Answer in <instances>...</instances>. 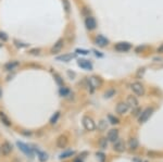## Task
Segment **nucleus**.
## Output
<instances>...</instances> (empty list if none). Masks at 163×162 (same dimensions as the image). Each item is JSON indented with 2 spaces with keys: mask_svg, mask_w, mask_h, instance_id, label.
<instances>
[{
  "mask_svg": "<svg viewBox=\"0 0 163 162\" xmlns=\"http://www.w3.org/2000/svg\"><path fill=\"white\" fill-rule=\"evenodd\" d=\"M83 125H84L85 130L89 131V132L96 130L95 122H94V120H92L91 118H89V116H84V118H83Z\"/></svg>",
  "mask_w": 163,
  "mask_h": 162,
  "instance_id": "obj_1",
  "label": "nucleus"
},
{
  "mask_svg": "<svg viewBox=\"0 0 163 162\" xmlns=\"http://www.w3.org/2000/svg\"><path fill=\"white\" fill-rule=\"evenodd\" d=\"M152 113H153V109L152 108H147L146 110H144L140 113V116H139V123L142 124V123L147 122V120L152 115Z\"/></svg>",
  "mask_w": 163,
  "mask_h": 162,
  "instance_id": "obj_2",
  "label": "nucleus"
},
{
  "mask_svg": "<svg viewBox=\"0 0 163 162\" xmlns=\"http://www.w3.org/2000/svg\"><path fill=\"white\" fill-rule=\"evenodd\" d=\"M16 145H18V147L20 148V150H21V151H23L25 154H26V156H28V157L33 158V156H34V154H33V150L30 148V147L27 146L26 144L21 143V141H18V143H16Z\"/></svg>",
  "mask_w": 163,
  "mask_h": 162,
  "instance_id": "obj_3",
  "label": "nucleus"
},
{
  "mask_svg": "<svg viewBox=\"0 0 163 162\" xmlns=\"http://www.w3.org/2000/svg\"><path fill=\"white\" fill-rule=\"evenodd\" d=\"M130 88H132V90H133L136 95H138V96H142V95L145 94L144 86H142L140 83H138V82L132 84V85H130Z\"/></svg>",
  "mask_w": 163,
  "mask_h": 162,
  "instance_id": "obj_4",
  "label": "nucleus"
},
{
  "mask_svg": "<svg viewBox=\"0 0 163 162\" xmlns=\"http://www.w3.org/2000/svg\"><path fill=\"white\" fill-rule=\"evenodd\" d=\"M0 151L2 152L3 156H8L11 151H12V145L9 141H5L2 144V146L0 148Z\"/></svg>",
  "mask_w": 163,
  "mask_h": 162,
  "instance_id": "obj_5",
  "label": "nucleus"
},
{
  "mask_svg": "<svg viewBox=\"0 0 163 162\" xmlns=\"http://www.w3.org/2000/svg\"><path fill=\"white\" fill-rule=\"evenodd\" d=\"M132 48V46H130L129 43H119L115 45V49H117V51H128L129 49Z\"/></svg>",
  "mask_w": 163,
  "mask_h": 162,
  "instance_id": "obj_6",
  "label": "nucleus"
},
{
  "mask_svg": "<svg viewBox=\"0 0 163 162\" xmlns=\"http://www.w3.org/2000/svg\"><path fill=\"white\" fill-rule=\"evenodd\" d=\"M113 149L115 150V151H117V152H123L125 150V144H124V141H121V139H117V141H114Z\"/></svg>",
  "mask_w": 163,
  "mask_h": 162,
  "instance_id": "obj_7",
  "label": "nucleus"
},
{
  "mask_svg": "<svg viewBox=\"0 0 163 162\" xmlns=\"http://www.w3.org/2000/svg\"><path fill=\"white\" fill-rule=\"evenodd\" d=\"M57 147H59V148H65L66 147V145H68V137L64 135H61L58 137L57 139Z\"/></svg>",
  "mask_w": 163,
  "mask_h": 162,
  "instance_id": "obj_8",
  "label": "nucleus"
},
{
  "mask_svg": "<svg viewBox=\"0 0 163 162\" xmlns=\"http://www.w3.org/2000/svg\"><path fill=\"white\" fill-rule=\"evenodd\" d=\"M128 108H129V107H128L127 103L120 102L119 105H117V112L119 114H124V113H126V112H127Z\"/></svg>",
  "mask_w": 163,
  "mask_h": 162,
  "instance_id": "obj_9",
  "label": "nucleus"
},
{
  "mask_svg": "<svg viewBox=\"0 0 163 162\" xmlns=\"http://www.w3.org/2000/svg\"><path fill=\"white\" fill-rule=\"evenodd\" d=\"M88 83H89V86L91 87V92H92L94 89L97 88V87L100 85L101 82L99 81L98 77H94V76H92V77H89V79H88Z\"/></svg>",
  "mask_w": 163,
  "mask_h": 162,
  "instance_id": "obj_10",
  "label": "nucleus"
},
{
  "mask_svg": "<svg viewBox=\"0 0 163 162\" xmlns=\"http://www.w3.org/2000/svg\"><path fill=\"white\" fill-rule=\"evenodd\" d=\"M119 139V131L117 130H110L108 133V141H115Z\"/></svg>",
  "mask_w": 163,
  "mask_h": 162,
  "instance_id": "obj_11",
  "label": "nucleus"
},
{
  "mask_svg": "<svg viewBox=\"0 0 163 162\" xmlns=\"http://www.w3.org/2000/svg\"><path fill=\"white\" fill-rule=\"evenodd\" d=\"M109 43V40L107 39L106 37H103L102 35H98L97 37H96V44H97L99 47H104L107 46Z\"/></svg>",
  "mask_w": 163,
  "mask_h": 162,
  "instance_id": "obj_12",
  "label": "nucleus"
},
{
  "mask_svg": "<svg viewBox=\"0 0 163 162\" xmlns=\"http://www.w3.org/2000/svg\"><path fill=\"white\" fill-rule=\"evenodd\" d=\"M62 48H63V40L60 39V40H58L57 43L53 45V47L51 48V52L52 53H58V52H60L62 50Z\"/></svg>",
  "mask_w": 163,
  "mask_h": 162,
  "instance_id": "obj_13",
  "label": "nucleus"
},
{
  "mask_svg": "<svg viewBox=\"0 0 163 162\" xmlns=\"http://www.w3.org/2000/svg\"><path fill=\"white\" fill-rule=\"evenodd\" d=\"M85 24H86L88 30H94L96 27V20L92 16H88L86 19V21H85Z\"/></svg>",
  "mask_w": 163,
  "mask_h": 162,
  "instance_id": "obj_14",
  "label": "nucleus"
},
{
  "mask_svg": "<svg viewBox=\"0 0 163 162\" xmlns=\"http://www.w3.org/2000/svg\"><path fill=\"white\" fill-rule=\"evenodd\" d=\"M128 107H132V108H137V105H138V101L136 99V97L134 96H128L127 97V102Z\"/></svg>",
  "mask_w": 163,
  "mask_h": 162,
  "instance_id": "obj_15",
  "label": "nucleus"
},
{
  "mask_svg": "<svg viewBox=\"0 0 163 162\" xmlns=\"http://www.w3.org/2000/svg\"><path fill=\"white\" fill-rule=\"evenodd\" d=\"M78 65L81 68L85 69V70H91L92 69V65L89 61H87V60H79L78 61Z\"/></svg>",
  "mask_w": 163,
  "mask_h": 162,
  "instance_id": "obj_16",
  "label": "nucleus"
},
{
  "mask_svg": "<svg viewBox=\"0 0 163 162\" xmlns=\"http://www.w3.org/2000/svg\"><path fill=\"white\" fill-rule=\"evenodd\" d=\"M0 121L2 122L5 125H7V126H10L11 125V121L9 120V118L7 116V114L5 112H0Z\"/></svg>",
  "mask_w": 163,
  "mask_h": 162,
  "instance_id": "obj_17",
  "label": "nucleus"
},
{
  "mask_svg": "<svg viewBox=\"0 0 163 162\" xmlns=\"http://www.w3.org/2000/svg\"><path fill=\"white\" fill-rule=\"evenodd\" d=\"M128 147H129L132 150H136L137 147H138V141L136 138H130L129 141H128Z\"/></svg>",
  "mask_w": 163,
  "mask_h": 162,
  "instance_id": "obj_18",
  "label": "nucleus"
},
{
  "mask_svg": "<svg viewBox=\"0 0 163 162\" xmlns=\"http://www.w3.org/2000/svg\"><path fill=\"white\" fill-rule=\"evenodd\" d=\"M73 59V54H63L61 57H58L57 60L59 61H63V62H69L71 60Z\"/></svg>",
  "mask_w": 163,
  "mask_h": 162,
  "instance_id": "obj_19",
  "label": "nucleus"
},
{
  "mask_svg": "<svg viewBox=\"0 0 163 162\" xmlns=\"http://www.w3.org/2000/svg\"><path fill=\"white\" fill-rule=\"evenodd\" d=\"M18 65H19V62H16V61H12V62L7 63V64L5 65V70L11 71V70H13V69H15Z\"/></svg>",
  "mask_w": 163,
  "mask_h": 162,
  "instance_id": "obj_20",
  "label": "nucleus"
},
{
  "mask_svg": "<svg viewBox=\"0 0 163 162\" xmlns=\"http://www.w3.org/2000/svg\"><path fill=\"white\" fill-rule=\"evenodd\" d=\"M75 154V151L73 150H69V151H64L62 154H60V159H65V158H69V157H72L73 154Z\"/></svg>",
  "mask_w": 163,
  "mask_h": 162,
  "instance_id": "obj_21",
  "label": "nucleus"
},
{
  "mask_svg": "<svg viewBox=\"0 0 163 162\" xmlns=\"http://www.w3.org/2000/svg\"><path fill=\"white\" fill-rule=\"evenodd\" d=\"M37 154H38V157H39V160H40V161H46V160L48 159V156H47V154H45V152L38 151L37 150Z\"/></svg>",
  "mask_w": 163,
  "mask_h": 162,
  "instance_id": "obj_22",
  "label": "nucleus"
},
{
  "mask_svg": "<svg viewBox=\"0 0 163 162\" xmlns=\"http://www.w3.org/2000/svg\"><path fill=\"white\" fill-rule=\"evenodd\" d=\"M59 116H60V112H56V113H54V115H52V118L50 119V123H51V124L57 123L58 119H59Z\"/></svg>",
  "mask_w": 163,
  "mask_h": 162,
  "instance_id": "obj_23",
  "label": "nucleus"
},
{
  "mask_svg": "<svg viewBox=\"0 0 163 162\" xmlns=\"http://www.w3.org/2000/svg\"><path fill=\"white\" fill-rule=\"evenodd\" d=\"M98 128L100 131H104L107 128V122L104 121H100V123H99V125H98Z\"/></svg>",
  "mask_w": 163,
  "mask_h": 162,
  "instance_id": "obj_24",
  "label": "nucleus"
},
{
  "mask_svg": "<svg viewBox=\"0 0 163 162\" xmlns=\"http://www.w3.org/2000/svg\"><path fill=\"white\" fill-rule=\"evenodd\" d=\"M107 146H108V141H107V138H102L100 141V147L102 149H106Z\"/></svg>",
  "mask_w": 163,
  "mask_h": 162,
  "instance_id": "obj_25",
  "label": "nucleus"
},
{
  "mask_svg": "<svg viewBox=\"0 0 163 162\" xmlns=\"http://www.w3.org/2000/svg\"><path fill=\"white\" fill-rule=\"evenodd\" d=\"M109 120L111 121L112 124H117V123H119V120H117V118H114V116H112V115H109Z\"/></svg>",
  "mask_w": 163,
  "mask_h": 162,
  "instance_id": "obj_26",
  "label": "nucleus"
},
{
  "mask_svg": "<svg viewBox=\"0 0 163 162\" xmlns=\"http://www.w3.org/2000/svg\"><path fill=\"white\" fill-rule=\"evenodd\" d=\"M63 5H64V9L66 12H69L70 11V3H69L68 0H63Z\"/></svg>",
  "mask_w": 163,
  "mask_h": 162,
  "instance_id": "obj_27",
  "label": "nucleus"
},
{
  "mask_svg": "<svg viewBox=\"0 0 163 162\" xmlns=\"http://www.w3.org/2000/svg\"><path fill=\"white\" fill-rule=\"evenodd\" d=\"M0 39H2L3 41L8 40V36H7V34H5V33L0 32Z\"/></svg>",
  "mask_w": 163,
  "mask_h": 162,
  "instance_id": "obj_28",
  "label": "nucleus"
},
{
  "mask_svg": "<svg viewBox=\"0 0 163 162\" xmlns=\"http://www.w3.org/2000/svg\"><path fill=\"white\" fill-rule=\"evenodd\" d=\"M60 94L62 95V96H66V95L69 94V89H66V88L63 87V88L60 89Z\"/></svg>",
  "mask_w": 163,
  "mask_h": 162,
  "instance_id": "obj_29",
  "label": "nucleus"
},
{
  "mask_svg": "<svg viewBox=\"0 0 163 162\" xmlns=\"http://www.w3.org/2000/svg\"><path fill=\"white\" fill-rule=\"evenodd\" d=\"M54 79H56V81L58 82V84H59V85H62V84H63V82L61 81V77H60L58 74H54Z\"/></svg>",
  "mask_w": 163,
  "mask_h": 162,
  "instance_id": "obj_30",
  "label": "nucleus"
},
{
  "mask_svg": "<svg viewBox=\"0 0 163 162\" xmlns=\"http://www.w3.org/2000/svg\"><path fill=\"white\" fill-rule=\"evenodd\" d=\"M114 94V90H108V92H106V97L107 98H110L112 97V95Z\"/></svg>",
  "mask_w": 163,
  "mask_h": 162,
  "instance_id": "obj_31",
  "label": "nucleus"
},
{
  "mask_svg": "<svg viewBox=\"0 0 163 162\" xmlns=\"http://www.w3.org/2000/svg\"><path fill=\"white\" fill-rule=\"evenodd\" d=\"M76 52H77V53H82V54H87V53H88V51H87V50H83V49H77V50H76Z\"/></svg>",
  "mask_w": 163,
  "mask_h": 162,
  "instance_id": "obj_32",
  "label": "nucleus"
},
{
  "mask_svg": "<svg viewBox=\"0 0 163 162\" xmlns=\"http://www.w3.org/2000/svg\"><path fill=\"white\" fill-rule=\"evenodd\" d=\"M39 51H40L39 49H33V50H30V53H32V54H38V53H39Z\"/></svg>",
  "mask_w": 163,
  "mask_h": 162,
  "instance_id": "obj_33",
  "label": "nucleus"
},
{
  "mask_svg": "<svg viewBox=\"0 0 163 162\" xmlns=\"http://www.w3.org/2000/svg\"><path fill=\"white\" fill-rule=\"evenodd\" d=\"M139 112H140V110H139V109H136V110L133 111V114H134L135 116H137V115L139 114Z\"/></svg>",
  "mask_w": 163,
  "mask_h": 162,
  "instance_id": "obj_34",
  "label": "nucleus"
},
{
  "mask_svg": "<svg viewBox=\"0 0 163 162\" xmlns=\"http://www.w3.org/2000/svg\"><path fill=\"white\" fill-rule=\"evenodd\" d=\"M158 52H159V53H163V44L158 48Z\"/></svg>",
  "mask_w": 163,
  "mask_h": 162,
  "instance_id": "obj_35",
  "label": "nucleus"
},
{
  "mask_svg": "<svg viewBox=\"0 0 163 162\" xmlns=\"http://www.w3.org/2000/svg\"><path fill=\"white\" fill-rule=\"evenodd\" d=\"M1 96H2V90H1V87H0V98H1Z\"/></svg>",
  "mask_w": 163,
  "mask_h": 162,
  "instance_id": "obj_36",
  "label": "nucleus"
},
{
  "mask_svg": "<svg viewBox=\"0 0 163 162\" xmlns=\"http://www.w3.org/2000/svg\"><path fill=\"white\" fill-rule=\"evenodd\" d=\"M74 162H82V161L79 159H75V160H74Z\"/></svg>",
  "mask_w": 163,
  "mask_h": 162,
  "instance_id": "obj_37",
  "label": "nucleus"
},
{
  "mask_svg": "<svg viewBox=\"0 0 163 162\" xmlns=\"http://www.w3.org/2000/svg\"><path fill=\"white\" fill-rule=\"evenodd\" d=\"M0 47H1V45H0Z\"/></svg>",
  "mask_w": 163,
  "mask_h": 162,
  "instance_id": "obj_38",
  "label": "nucleus"
}]
</instances>
